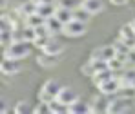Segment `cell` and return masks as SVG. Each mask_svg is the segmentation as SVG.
<instances>
[{"mask_svg":"<svg viewBox=\"0 0 135 114\" xmlns=\"http://www.w3.org/2000/svg\"><path fill=\"white\" fill-rule=\"evenodd\" d=\"M29 45H31V42H27V40H15L9 47L4 49V56H6V58L22 60V58H26V56L29 54V51H31Z\"/></svg>","mask_w":135,"mask_h":114,"instance_id":"cell-1","label":"cell"},{"mask_svg":"<svg viewBox=\"0 0 135 114\" xmlns=\"http://www.w3.org/2000/svg\"><path fill=\"white\" fill-rule=\"evenodd\" d=\"M132 107H130V98L126 96H120V98H115L108 103V109L106 112L110 114H122V112H128Z\"/></svg>","mask_w":135,"mask_h":114,"instance_id":"cell-2","label":"cell"},{"mask_svg":"<svg viewBox=\"0 0 135 114\" xmlns=\"http://www.w3.org/2000/svg\"><path fill=\"white\" fill-rule=\"evenodd\" d=\"M86 31H88L86 22L71 20V22H68L66 25H64V33H62V35H66V36H69V38H79V36H82Z\"/></svg>","mask_w":135,"mask_h":114,"instance_id":"cell-3","label":"cell"},{"mask_svg":"<svg viewBox=\"0 0 135 114\" xmlns=\"http://www.w3.org/2000/svg\"><path fill=\"white\" fill-rule=\"evenodd\" d=\"M20 69H22L20 60H15V58H6V56H4V60H2V64H0V72H2L4 76L18 74Z\"/></svg>","mask_w":135,"mask_h":114,"instance_id":"cell-4","label":"cell"},{"mask_svg":"<svg viewBox=\"0 0 135 114\" xmlns=\"http://www.w3.org/2000/svg\"><path fill=\"white\" fill-rule=\"evenodd\" d=\"M57 100H59L62 105L69 107L73 101L79 100V92L75 91V89H71V87H60V91H59V94H57Z\"/></svg>","mask_w":135,"mask_h":114,"instance_id":"cell-5","label":"cell"},{"mask_svg":"<svg viewBox=\"0 0 135 114\" xmlns=\"http://www.w3.org/2000/svg\"><path fill=\"white\" fill-rule=\"evenodd\" d=\"M99 91H100V94H104V96H112V94L120 92V82H119V78L113 76L110 80H106L104 83L99 85Z\"/></svg>","mask_w":135,"mask_h":114,"instance_id":"cell-6","label":"cell"},{"mask_svg":"<svg viewBox=\"0 0 135 114\" xmlns=\"http://www.w3.org/2000/svg\"><path fill=\"white\" fill-rule=\"evenodd\" d=\"M113 56H115V47L113 45H100L91 53V58H95V60H104V62L112 60Z\"/></svg>","mask_w":135,"mask_h":114,"instance_id":"cell-7","label":"cell"},{"mask_svg":"<svg viewBox=\"0 0 135 114\" xmlns=\"http://www.w3.org/2000/svg\"><path fill=\"white\" fill-rule=\"evenodd\" d=\"M64 51V45L57 40V38H49V42L42 47V53L44 54H49V56H57V54H60Z\"/></svg>","mask_w":135,"mask_h":114,"instance_id":"cell-8","label":"cell"},{"mask_svg":"<svg viewBox=\"0 0 135 114\" xmlns=\"http://www.w3.org/2000/svg\"><path fill=\"white\" fill-rule=\"evenodd\" d=\"M64 25H66V24H62L55 15L49 16V18H46V27H47V31H49L51 36H53V35H59V33H64Z\"/></svg>","mask_w":135,"mask_h":114,"instance_id":"cell-9","label":"cell"},{"mask_svg":"<svg viewBox=\"0 0 135 114\" xmlns=\"http://www.w3.org/2000/svg\"><path fill=\"white\" fill-rule=\"evenodd\" d=\"M119 38H120V40H124L130 47H135V31H133V27H132L130 24H126V25H122V27H120Z\"/></svg>","mask_w":135,"mask_h":114,"instance_id":"cell-10","label":"cell"},{"mask_svg":"<svg viewBox=\"0 0 135 114\" xmlns=\"http://www.w3.org/2000/svg\"><path fill=\"white\" fill-rule=\"evenodd\" d=\"M80 5H82L86 11H90L91 15H97V13H100V11L104 9L102 0H82Z\"/></svg>","mask_w":135,"mask_h":114,"instance_id":"cell-11","label":"cell"},{"mask_svg":"<svg viewBox=\"0 0 135 114\" xmlns=\"http://www.w3.org/2000/svg\"><path fill=\"white\" fill-rule=\"evenodd\" d=\"M68 112L69 114H86V112H90V103H86V101H82L79 98L77 101H73L68 107Z\"/></svg>","mask_w":135,"mask_h":114,"instance_id":"cell-12","label":"cell"},{"mask_svg":"<svg viewBox=\"0 0 135 114\" xmlns=\"http://www.w3.org/2000/svg\"><path fill=\"white\" fill-rule=\"evenodd\" d=\"M113 74H115V72H113L112 69H102V71H97V72H95L91 78H93V83L99 87V85H100V83H104L106 80L113 78Z\"/></svg>","mask_w":135,"mask_h":114,"instance_id":"cell-13","label":"cell"},{"mask_svg":"<svg viewBox=\"0 0 135 114\" xmlns=\"http://www.w3.org/2000/svg\"><path fill=\"white\" fill-rule=\"evenodd\" d=\"M108 103H110V101L102 100L100 96L93 98V100H91V103H90V112H106V109H108Z\"/></svg>","mask_w":135,"mask_h":114,"instance_id":"cell-14","label":"cell"},{"mask_svg":"<svg viewBox=\"0 0 135 114\" xmlns=\"http://www.w3.org/2000/svg\"><path fill=\"white\" fill-rule=\"evenodd\" d=\"M55 16H57L62 24H68V22L73 20V9H69V7H57Z\"/></svg>","mask_w":135,"mask_h":114,"instance_id":"cell-15","label":"cell"},{"mask_svg":"<svg viewBox=\"0 0 135 114\" xmlns=\"http://www.w3.org/2000/svg\"><path fill=\"white\" fill-rule=\"evenodd\" d=\"M55 11H57V7H55L53 4H37V13H38L40 16H44V18L53 16Z\"/></svg>","mask_w":135,"mask_h":114,"instance_id":"cell-16","label":"cell"},{"mask_svg":"<svg viewBox=\"0 0 135 114\" xmlns=\"http://www.w3.org/2000/svg\"><path fill=\"white\" fill-rule=\"evenodd\" d=\"M126 65H128V64H126L124 60H120V58H117V56H113L112 60H108V67H110V69H112V71H113V72L117 74V78L120 76L119 72H120L122 69L126 67Z\"/></svg>","mask_w":135,"mask_h":114,"instance_id":"cell-17","label":"cell"},{"mask_svg":"<svg viewBox=\"0 0 135 114\" xmlns=\"http://www.w3.org/2000/svg\"><path fill=\"white\" fill-rule=\"evenodd\" d=\"M18 13H20V16H22V18L29 16V15H33V13H37V2H35V0H31V2L22 4V5L18 7Z\"/></svg>","mask_w":135,"mask_h":114,"instance_id":"cell-18","label":"cell"},{"mask_svg":"<svg viewBox=\"0 0 135 114\" xmlns=\"http://www.w3.org/2000/svg\"><path fill=\"white\" fill-rule=\"evenodd\" d=\"M13 42H15V38H13V29H4V27H2V31H0V44H2V47L6 49V47L11 45Z\"/></svg>","mask_w":135,"mask_h":114,"instance_id":"cell-19","label":"cell"},{"mask_svg":"<svg viewBox=\"0 0 135 114\" xmlns=\"http://www.w3.org/2000/svg\"><path fill=\"white\" fill-rule=\"evenodd\" d=\"M24 24H26V25H31V27H38V25L46 24V18L40 16L38 13H33V15H29V16L24 18Z\"/></svg>","mask_w":135,"mask_h":114,"instance_id":"cell-20","label":"cell"},{"mask_svg":"<svg viewBox=\"0 0 135 114\" xmlns=\"http://www.w3.org/2000/svg\"><path fill=\"white\" fill-rule=\"evenodd\" d=\"M90 16H91V13H90V11H86L82 5L77 7V9H73V20H79V22H86V24H88Z\"/></svg>","mask_w":135,"mask_h":114,"instance_id":"cell-21","label":"cell"},{"mask_svg":"<svg viewBox=\"0 0 135 114\" xmlns=\"http://www.w3.org/2000/svg\"><path fill=\"white\" fill-rule=\"evenodd\" d=\"M42 89H44L46 92H49L51 96L57 98V94H59V91H60V83H59L57 80H47L44 85H42Z\"/></svg>","mask_w":135,"mask_h":114,"instance_id":"cell-22","label":"cell"},{"mask_svg":"<svg viewBox=\"0 0 135 114\" xmlns=\"http://www.w3.org/2000/svg\"><path fill=\"white\" fill-rule=\"evenodd\" d=\"M35 38H37V31H35V27H31V25H24V40H27V42L33 44Z\"/></svg>","mask_w":135,"mask_h":114,"instance_id":"cell-23","label":"cell"},{"mask_svg":"<svg viewBox=\"0 0 135 114\" xmlns=\"http://www.w3.org/2000/svg\"><path fill=\"white\" fill-rule=\"evenodd\" d=\"M49 109H51V112H68V107L66 105H62L59 100H53L51 103H49Z\"/></svg>","mask_w":135,"mask_h":114,"instance_id":"cell-24","label":"cell"},{"mask_svg":"<svg viewBox=\"0 0 135 114\" xmlns=\"http://www.w3.org/2000/svg\"><path fill=\"white\" fill-rule=\"evenodd\" d=\"M27 112H31V107L27 101H18L15 105V114H27Z\"/></svg>","mask_w":135,"mask_h":114,"instance_id":"cell-25","label":"cell"},{"mask_svg":"<svg viewBox=\"0 0 135 114\" xmlns=\"http://www.w3.org/2000/svg\"><path fill=\"white\" fill-rule=\"evenodd\" d=\"M38 100H40V101H44V103H51V101H53V100H57V98H55V96H51L49 92H46L44 89H40V92H38Z\"/></svg>","mask_w":135,"mask_h":114,"instance_id":"cell-26","label":"cell"},{"mask_svg":"<svg viewBox=\"0 0 135 114\" xmlns=\"http://www.w3.org/2000/svg\"><path fill=\"white\" fill-rule=\"evenodd\" d=\"M33 112H37V114L51 112V109H49V103H44V101H40V105H37V107L33 109Z\"/></svg>","mask_w":135,"mask_h":114,"instance_id":"cell-27","label":"cell"},{"mask_svg":"<svg viewBox=\"0 0 135 114\" xmlns=\"http://www.w3.org/2000/svg\"><path fill=\"white\" fill-rule=\"evenodd\" d=\"M49 38H51V36H37V38L33 40V45H37V47H40V49H42V47L49 42Z\"/></svg>","mask_w":135,"mask_h":114,"instance_id":"cell-28","label":"cell"},{"mask_svg":"<svg viewBox=\"0 0 135 114\" xmlns=\"http://www.w3.org/2000/svg\"><path fill=\"white\" fill-rule=\"evenodd\" d=\"M128 65H135V47H132L128 53Z\"/></svg>","mask_w":135,"mask_h":114,"instance_id":"cell-29","label":"cell"},{"mask_svg":"<svg viewBox=\"0 0 135 114\" xmlns=\"http://www.w3.org/2000/svg\"><path fill=\"white\" fill-rule=\"evenodd\" d=\"M57 4H59V7H69V9H73V0H59Z\"/></svg>","mask_w":135,"mask_h":114,"instance_id":"cell-30","label":"cell"},{"mask_svg":"<svg viewBox=\"0 0 135 114\" xmlns=\"http://www.w3.org/2000/svg\"><path fill=\"white\" fill-rule=\"evenodd\" d=\"M110 2H112L113 5H124V4H126L128 0H110Z\"/></svg>","mask_w":135,"mask_h":114,"instance_id":"cell-31","label":"cell"},{"mask_svg":"<svg viewBox=\"0 0 135 114\" xmlns=\"http://www.w3.org/2000/svg\"><path fill=\"white\" fill-rule=\"evenodd\" d=\"M37 4H53V0H35Z\"/></svg>","mask_w":135,"mask_h":114,"instance_id":"cell-32","label":"cell"},{"mask_svg":"<svg viewBox=\"0 0 135 114\" xmlns=\"http://www.w3.org/2000/svg\"><path fill=\"white\" fill-rule=\"evenodd\" d=\"M130 25L133 27V31H135V18H133V20H132V22H130Z\"/></svg>","mask_w":135,"mask_h":114,"instance_id":"cell-33","label":"cell"}]
</instances>
